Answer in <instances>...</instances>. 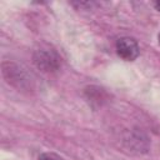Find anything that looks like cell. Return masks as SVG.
Masks as SVG:
<instances>
[{"instance_id": "cell-1", "label": "cell", "mask_w": 160, "mask_h": 160, "mask_svg": "<svg viewBox=\"0 0 160 160\" xmlns=\"http://www.w3.org/2000/svg\"><path fill=\"white\" fill-rule=\"evenodd\" d=\"M2 75L5 80L21 91H30L34 89L35 79L31 72L28 71L22 65L14 61H4L2 62Z\"/></svg>"}, {"instance_id": "cell-2", "label": "cell", "mask_w": 160, "mask_h": 160, "mask_svg": "<svg viewBox=\"0 0 160 160\" xmlns=\"http://www.w3.org/2000/svg\"><path fill=\"white\" fill-rule=\"evenodd\" d=\"M32 61L35 66L44 72H54L60 69L61 64L59 54L50 48H40L35 50L32 55Z\"/></svg>"}, {"instance_id": "cell-3", "label": "cell", "mask_w": 160, "mask_h": 160, "mask_svg": "<svg viewBox=\"0 0 160 160\" xmlns=\"http://www.w3.org/2000/svg\"><path fill=\"white\" fill-rule=\"evenodd\" d=\"M115 48H116L118 55L125 61H132L140 54V48H139L138 41L129 36L118 39Z\"/></svg>"}, {"instance_id": "cell-4", "label": "cell", "mask_w": 160, "mask_h": 160, "mask_svg": "<svg viewBox=\"0 0 160 160\" xmlns=\"http://www.w3.org/2000/svg\"><path fill=\"white\" fill-rule=\"evenodd\" d=\"M129 149L136 152H146L149 149V139L140 131H132L125 139Z\"/></svg>"}, {"instance_id": "cell-5", "label": "cell", "mask_w": 160, "mask_h": 160, "mask_svg": "<svg viewBox=\"0 0 160 160\" xmlns=\"http://www.w3.org/2000/svg\"><path fill=\"white\" fill-rule=\"evenodd\" d=\"M85 95H86V99L92 104V102H98L100 104L102 100H105V91L104 89L101 88H98V86H89L85 89Z\"/></svg>"}, {"instance_id": "cell-6", "label": "cell", "mask_w": 160, "mask_h": 160, "mask_svg": "<svg viewBox=\"0 0 160 160\" xmlns=\"http://www.w3.org/2000/svg\"><path fill=\"white\" fill-rule=\"evenodd\" d=\"M38 160H62V158H60L54 152H42Z\"/></svg>"}, {"instance_id": "cell-7", "label": "cell", "mask_w": 160, "mask_h": 160, "mask_svg": "<svg viewBox=\"0 0 160 160\" xmlns=\"http://www.w3.org/2000/svg\"><path fill=\"white\" fill-rule=\"evenodd\" d=\"M154 5H155V8H156V10H158V11H160V1H158V2H155Z\"/></svg>"}, {"instance_id": "cell-8", "label": "cell", "mask_w": 160, "mask_h": 160, "mask_svg": "<svg viewBox=\"0 0 160 160\" xmlns=\"http://www.w3.org/2000/svg\"><path fill=\"white\" fill-rule=\"evenodd\" d=\"M159 44H160V34H159Z\"/></svg>"}]
</instances>
